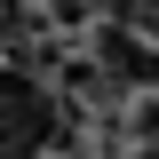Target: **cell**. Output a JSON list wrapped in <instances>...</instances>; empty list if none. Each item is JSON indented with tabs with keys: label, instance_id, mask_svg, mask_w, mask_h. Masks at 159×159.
Segmentation results:
<instances>
[{
	"label": "cell",
	"instance_id": "cell-2",
	"mask_svg": "<svg viewBox=\"0 0 159 159\" xmlns=\"http://www.w3.org/2000/svg\"><path fill=\"white\" fill-rule=\"evenodd\" d=\"M88 56H96V72L111 80V88H127V96H135V88H159V40L135 32V24H119V16L96 24V48H88Z\"/></svg>",
	"mask_w": 159,
	"mask_h": 159
},
{
	"label": "cell",
	"instance_id": "cell-3",
	"mask_svg": "<svg viewBox=\"0 0 159 159\" xmlns=\"http://www.w3.org/2000/svg\"><path fill=\"white\" fill-rule=\"evenodd\" d=\"M127 135H135V143H159V88H135V103H127Z\"/></svg>",
	"mask_w": 159,
	"mask_h": 159
},
{
	"label": "cell",
	"instance_id": "cell-5",
	"mask_svg": "<svg viewBox=\"0 0 159 159\" xmlns=\"http://www.w3.org/2000/svg\"><path fill=\"white\" fill-rule=\"evenodd\" d=\"M127 159H159V143H135V151H127Z\"/></svg>",
	"mask_w": 159,
	"mask_h": 159
},
{
	"label": "cell",
	"instance_id": "cell-4",
	"mask_svg": "<svg viewBox=\"0 0 159 159\" xmlns=\"http://www.w3.org/2000/svg\"><path fill=\"white\" fill-rule=\"evenodd\" d=\"M48 16H56V24H88V16H96V0H48Z\"/></svg>",
	"mask_w": 159,
	"mask_h": 159
},
{
	"label": "cell",
	"instance_id": "cell-1",
	"mask_svg": "<svg viewBox=\"0 0 159 159\" xmlns=\"http://www.w3.org/2000/svg\"><path fill=\"white\" fill-rule=\"evenodd\" d=\"M72 143V111L32 64H0V159H40Z\"/></svg>",
	"mask_w": 159,
	"mask_h": 159
}]
</instances>
